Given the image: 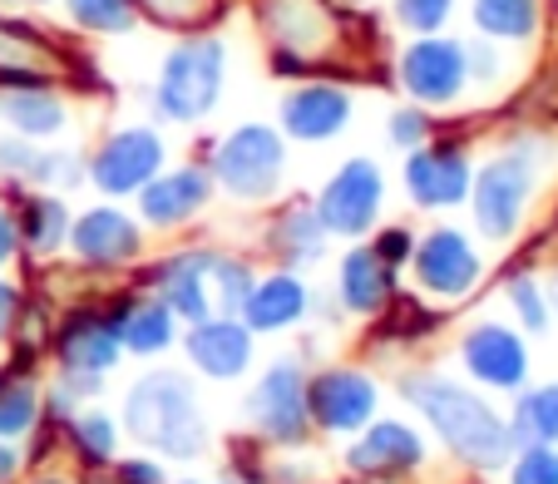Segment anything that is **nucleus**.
I'll return each mask as SVG.
<instances>
[{
  "label": "nucleus",
  "mask_w": 558,
  "mask_h": 484,
  "mask_svg": "<svg viewBox=\"0 0 558 484\" xmlns=\"http://www.w3.org/2000/svg\"><path fill=\"white\" fill-rule=\"evenodd\" d=\"M277 80L331 74L347 85H386L390 31L380 15H351L337 0H238Z\"/></svg>",
  "instance_id": "nucleus-1"
},
{
  "label": "nucleus",
  "mask_w": 558,
  "mask_h": 484,
  "mask_svg": "<svg viewBox=\"0 0 558 484\" xmlns=\"http://www.w3.org/2000/svg\"><path fill=\"white\" fill-rule=\"evenodd\" d=\"M558 164V144L538 124H509L489 138L485 154H474L470 183V232L485 247H514L529 228L544 173Z\"/></svg>",
  "instance_id": "nucleus-2"
},
{
  "label": "nucleus",
  "mask_w": 558,
  "mask_h": 484,
  "mask_svg": "<svg viewBox=\"0 0 558 484\" xmlns=\"http://www.w3.org/2000/svg\"><path fill=\"white\" fill-rule=\"evenodd\" d=\"M396 390L464 470L495 474L514 460L519 445L509 435V415H499V406L489 396H480V386H464L445 371L415 366L396 376Z\"/></svg>",
  "instance_id": "nucleus-3"
},
{
  "label": "nucleus",
  "mask_w": 558,
  "mask_h": 484,
  "mask_svg": "<svg viewBox=\"0 0 558 484\" xmlns=\"http://www.w3.org/2000/svg\"><path fill=\"white\" fill-rule=\"evenodd\" d=\"M124 435L163 460H198L208 450V421L198 406V386L179 366H148L124 390Z\"/></svg>",
  "instance_id": "nucleus-4"
},
{
  "label": "nucleus",
  "mask_w": 558,
  "mask_h": 484,
  "mask_svg": "<svg viewBox=\"0 0 558 484\" xmlns=\"http://www.w3.org/2000/svg\"><path fill=\"white\" fill-rule=\"evenodd\" d=\"M228 95V35L222 31H193L173 35L154 74V109L158 129H198L218 114Z\"/></svg>",
  "instance_id": "nucleus-5"
},
{
  "label": "nucleus",
  "mask_w": 558,
  "mask_h": 484,
  "mask_svg": "<svg viewBox=\"0 0 558 484\" xmlns=\"http://www.w3.org/2000/svg\"><path fill=\"white\" fill-rule=\"evenodd\" d=\"M198 154L208 164L213 183H218V198L238 203V208H272L287 193L292 144L282 138V129L272 119H243Z\"/></svg>",
  "instance_id": "nucleus-6"
},
{
  "label": "nucleus",
  "mask_w": 558,
  "mask_h": 484,
  "mask_svg": "<svg viewBox=\"0 0 558 484\" xmlns=\"http://www.w3.org/2000/svg\"><path fill=\"white\" fill-rule=\"evenodd\" d=\"M15 85H54L70 95H89L99 85V74L85 40H74L64 25L0 11V89Z\"/></svg>",
  "instance_id": "nucleus-7"
},
{
  "label": "nucleus",
  "mask_w": 558,
  "mask_h": 484,
  "mask_svg": "<svg viewBox=\"0 0 558 484\" xmlns=\"http://www.w3.org/2000/svg\"><path fill=\"white\" fill-rule=\"evenodd\" d=\"M386 85L401 89V99L430 109L440 119L470 114V40L454 31L440 35H415V40L390 45L386 60Z\"/></svg>",
  "instance_id": "nucleus-8"
},
{
  "label": "nucleus",
  "mask_w": 558,
  "mask_h": 484,
  "mask_svg": "<svg viewBox=\"0 0 558 484\" xmlns=\"http://www.w3.org/2000/svg\"><path fill=\"white\" fill-rule=\"evenodd\" d=\"M480 119L474 114H454L440 119L435 138H425L421 148L401 154V193L415 213H460L470 203V183H474V138Z\"/></svg>",
  "instance_id": "nucleus-9"
},
{
  "label": "nucleus",
  "mask_w": 558,
  "mask_h": 484,
  "mask_svg": "<svg viewBox=\"0 0 558 484\" xmlns=\"http://www.w3.org/2000/svg\"><path fill=\"white\" fill-rule=\"evenodd\" d=\"M401 277L411 282V292L421 302L440 306V312H460L489 282V253L470 228H460L450 218H435L430 228H421L415 253Z\"/></svg>",
  "instance_id": "nucleus-10"
},
{
  "label": "nucleus",
  "mask_w": 558,
  "mask_h": 484,
  "mask_svg": "<svg viewBox=\"0 0 558 484\" xmlns=\"http://www.w3.org/2000/svg\"><path fill=\"white\" fill-rule=\"evenodd\" d=\"M148 228L129 203L95 198L85 208H74L70 242H64V263L95 287L129 282L138 267L148 263Z\"/></svg>",
  "instance_id": "nucleus-11"
},
{
  "label": "nucleus",
  "mask_w": 558,
  "mask_h": 484,
  "mask_svg": "<svg viewBox=\"0 0 558 484\" xmlns=\"http://www.w3.org/2000/svg\"><path fill=\"white\" fill-rule=\"evenodd\" d=\"M173 158L169 129H158L154 119H134V124H114L85 148V189L109 203H134L154 173Z\"/></svg>",
  "instance_id": "nucleus-12"
},
{
  "label": "nucleus",
  "mask_w": 558,
  "mask_h": 484,
  "mask_svg": "<svg viewBox=\"0 0 558 484\" xmlns=\"http://www.w3.org/2000/svg\"><path fill=\"white\" fill-rule=\"evenodd\" d=\"M386 169L376 154H347L337 169L322 179V189L312 193V208L322 218V228L331 232V242H361L371 238L380 218H386Z\"/></svg>",
  "instance_id": "nucleus-13"
},
{
  "label": "nucleus",
  "mask_w": 558,
  "mask_h": 484,
  "mask_svg": "<svg viewBox=\"0 0 558 484\" xmlns=\"http://www.w3.org/2000/svg\"><path fill=\"white\" fill-rule=\"evenodd\" d=\"M213 203H218V183H213L203 154H193V158H179V164L169 158L163 173H154L129 208L138 213V222L148 228V238H169L173 242V238L198 232V222L208 218Z\"/></svg>",
  "instance_id": "nucleus-14"
},
{
  "label": "nucleus",
  "mask_w": 558,
  "mask_h": 484,
  "mask_svg": "<svg viewBox=\"0 0 558 484\" xmlns=\"http://www.w3.org/2000/svg\"><path fill=\"white\" fill-rule=\"evenodd\" d=\"M243 415L253 435L277 450H302L312 440V415H306V366L302 356H277L263 366V376L247 386Z\"/></svg>",
  "instance_id": "nucleus-15"
},
{
  "label": "nucleus",
  "mask_w": 558,
  "mask_h": 484,
  "mask_svg": "<svg viewBox=\"0 0 558 484\" xmlns=\"http://www.w3.org/2000/svg\"><path fill=\"white\" fill-rule=\"evenodd\" d=\"M380 380L376 371L356 366V361H331V366L306 371V415H312V435H331V440H351L380 415Z\"/></svg>",
  "instance_id": "nucleus-16"
},
{
  "label": "nucleus",
  "mask_w": 558,
  "mask_h": 484,
  "mask_svg": "<svg viewBox=\"0 0 558 484\" xmlns=\"http://www.w3.org/2000/svg\"><path fill=\"white\" fill-rule=\"evenodd\" d=\"M213 253H218V242L189 232V238H173L158 257H148V263L138 267L134 277H129V282L148 287V292H154L158 302L169 306L183 327H189V322H203V316H213V297H208Z\"/></svg>",
  "instance_id": "nucleus-17"
},
{
  "label": "nucleus",
  "mask_w": 558,
  "mask_h": 484,
  "mask_svg": "<svg viewBox=\"0 0 558 484\" xmlns=\"http://www.w3.org/2000/svg\"><path fill=\"white\" fill-rule=\"evenodd\" d=\"M356 119V85L347 80H331V74H312V80H292L277 99V119L287 144L302 148H327Z\"/></svg>",
  "instance_id": "nucleus-18"
},
{
  "label": "nucleus",
  "mask_w": 558,
  "mask_h": 484,
  "mask_svg": "<svg viewBox=\"0 0 558 484\" xmlns=\"http://www.w3.org/2000/svg\"><path fill=\"white\" fill-rule=\"evenodd\" d=\"M50 361H54V371H74V376H109L124 361L114 316L105 306V287L54 312Z\"/></svg>",
  "instance_id": "nucleus-19"
},
{
  "label": "nucleus",
  "mask_w": 558,
  "mask_h": 484,
  "mask_svg": "<svg viewBox=\"0 0 558 484\" xmlns=\"http://www.w3.org/2000/svg\"><path fill=\"white\" fill-rule=\"evenodd\" d=\"M331 232L322 228L312 208V193H282L272 208H263V222H257V247L267 267H296V273H312L331 257Z\"/></svg>",
  "instance_id": "nucleus-20"
},
{
  "label": "nucleus",
  "mask_w": 558,
  "mask_h": 484,
  "mask_svg": "<svg viewBox=\"0 0 558 484\" xmlns=\"http://www.w3.org/2000/svg\"><path fill=\"white\" fill-rule=\"evenodd\" d=\"M425 460H430V445L401 415H376L366 431L351 435L347 455H341L347 474L361 484H401L411 474H421Z\"/></svg>",
  "instance_id": "nucleus-21"
},
{
  "label": "nucleus",
  "mask_w": 558,
  "mask_h": 484,
  "mask_svg": "<svg viewBox=\"0 0 558 484\" xmlns=\"http://www.w3.org/2000/svg\"><path fill=\"white\" fill-rule=\"evenodd\" d=\"M454 356H460L464 376L485 390H505L519 396L529 386V337L514 322H499V316H474L470 327L454 341Z\"/></svg>",
  "instance_id": "nucleus-22"
},
{
  "label": "nucleus",
  "mask_w": 558,
  "mask_h": 484,
  "mask_svg": "<svg viewBox=\"0 0 558 484\" xmlns=\"http://www.w3.org/2000/svg\"><path fill=\"white\" fill-rule=\"evenodd\" d=\"M179 351L189 361L193 376L218 380V386H232L243 380L257 361V331L247 327L243 316H203V322H189L179 337Z\"/></svg>",
  "instance_id": "nucleus-23"
},
{
  "label": "nucleus",
  "mask_w": 558,
  "mask_h": 484,
  "mask_svg": "<svg viewBox=\"0 0 558 484\" xmlns=\"http://www.w3.org/2000/svg\"><path fill=\"white\" fill-rule=\"evenodd\" d=\"M105 306L114 316V331H119V347L124 356H138V361H158L169 356L183 337V322L158 302L148 287L138 282H109L105 287Z\"/></svg>",
  "instance_id": "nucleus-24"
},
{
  "label": "nucleus",
  "mask_w": 558,
  "mask_h": 484,
  "mask_svg": "<svg viewBox=\"0 0 558 484\" xmlns=\"http://www.w3.org/2000/svg\"><path fill=\"white\" fill-rule=\"evenodd\" d=\"M0 198L15 208V232H21V267H25V277L45 273L50 263H60L64 242H70L74 203L60 198V193L21 189V183H0Z\"/></svg>",
  "instance_id": "nucleus-25"
},
{
  "label": "nucleus",
  "mask_w": 558,
  "mask_h": 484,
  "mask_svg": "<svg viewBox=\"0 0 558 484\" xmlns=\"http://www.w3.org/2000/svg\"><path fill=\"white\" fill-rule=\"evenodd\" d=\"M396 292H401V273L380 263L366 238L341 242L337 263H331V297L341 302L347 322H376L396 302Z\"/></svg>",
  "instance_id": "nucleus-26"
},
{
  "label": "nucleus",
  "mask_w": 558,
  "mask_h": 484,
  "mask_svg": "<svg viewBox=\"0 0 558 484\" xmlns=\"http://www.w3.org/2000/svg\"><path fill=\"white\" fill-rule=\"evenodd\" d=\"M74 99L80 95L54 89V85L0 89V129L35 138V144H64V134L74 129Z\"/></svg>",
  "instance_id": "nucleus-27"
},
{
  "label": "nucleus",
  "mask_w": 558,
  "mask_h": 484,
  "mask_svg": "<svg viewBox=\"0 0 558 484\" xmlns=\"http://www.w3.org/2000/svg\"><path fill=\"white\" fill-rule=\"evenodd\" d=\"M312 312V282L296 267H267L257 277L253 297L243 306V322L257 331V337H282V331H296Z\"/></svg>",
  "instance_id": "nucleus-28"
},
{
  "label": "nucleus",
  "mask_w": 558,
  "mask_h": 484,
  "mask_svg": "<svg viewBox=\"0 0 558 484\" xmlns=\"http://www.w3.org/2000/svg\"><path fill=\"white\" fill-rule=\"evenodd\" d=\"M470 35L505 50H534L548 35V0H464Z\"/></svg>",
  "instance_id": "nucleus-29"
},
{
  "label": "nucleus",
  "mask_w": 558,
  "mask_h": 484,
  "mask_svg": "<svg viewBox=\"0 0 558 484\" xmlns=\"http://www.w3.org/2000/svg\"><path fill=\"white\" fill-rule=\"evenodd\" d=\"M60 445L74 455L80 474L109 470V464L119 460V421L89 400V406H80V411L60 425Z\"/></svg>",
  "instance_id": "nucleus-30"
},
{
  "label": "nucleus",
  "mask_w": 558,
  "mask_h": 484,
  "mask_svg": "<svg viewBox=\"0 0 558 484\" xmlns=\"http://www.w3.org/2000/svg\"><path fill=\"white\" fill-rule=\"evenodd\" d=\"M40 371L5 361L0 366V440H31L40 425Z\"/></svg>",
  "instance_id": "nucleus-31"
},
{
  "label": "nucleus",
  "mask_w": 558,
  "mask_h": 484,
  "mask_svg": "<svg viewBox=\"0 0 558 484\" xmlns=\"http://www.w3.org/2000/svg\"><path fill=\"white\" fill-rule=\"evenodd\" d=\"M60 25L74 40H129L138 11L134 0H60Z\"/></svg>",
  "instance_id": "nucleus-32"
},
{
  "label": "nucleus",
  "mask_w": 558,
  "mask_h": 484,
  "mask_svg": "<svg viewBox=\"0 0 558 484\" xmlns=\"http://www.w3.org/2000/svg\"><path fill=\"white\" fill-rule=\"evenodd\" d=\"M257 277H263V257L243 253V247H218L208 267V297L218 316H243L247 297H253Z\"/></svg>",
  "instance_id": "nucleus-33"
},
{
  "label": "nucleus",
  "mask_w": 558,
  "mask_h": 484,
  "mask_svg": "<svg viewBox=\"0 0 558 484\" xmlns=\"http://www.w3.org/2000/svg\"><path fill=\"white\" fill-rule=\"evenodd\" d=\"M138 25H154L163 35H193V31H222L232 0H134Z\"/></svg>",
  "instance_id": "nucleus-34"
},
{
  "label": "nucleus",
  "mask_w": 558,
  "mask_h": 484,
  "mask_svg": "<svg viewBox=\"0 0 558 484\" xmlns=\"http://www.w3.org/2000/svg\"><path fill=\"white\" fill-rule=\"evenodd\" d=\"M499 292H505V306H509V316H514V327L524 331V337H544L548 322H554L544 277H538L529 263H509L505 277H499Z\"/></svg>",
  "instance_id": "nucleus-35"
},
{
  "label": "nucleus",
  "mask_w": 558,
  "mask_h": 484,
  "mask_svg": "<svg viewBox=\"0 0 558 484\" xmlns=\"http://www.w3.org/2000/svg\"><path fill=\"white\" fill-rule=\"evenodd\" d=\"M509 435L514 445H558V380L519 390L509 411Z\"/></svg>",
  "instance_id": "nucleus-36"
},
{
  "label": "nucleus",
  "mask_w": 558,
  "mask_h": 484,
  "mask_svg": "<svg viewBox=\"0 0 558 484\" xmlns=\"http://www.w3.org/2000/svg\"><path fill=\"white\" fill-rule=\"evenodd\" d=\"M464 0H386L380 5V21L396 40H415V35H440L454 31Z\"/></svg>",
  "instance_id": "nucleus-37"
},
{
  "label": "nucleus",
  "mask_w": 558,
  "mask_h": 484,
  "mask_svg": "<svg viewBox=\"0 0 558 484\" xmlns=\"http://www.w3.org/2000/svg\"><path fill=\"white\" fill-rule=\"evenodd\" d=\"M25 189L74 198V193L85 189V148H80V144H40V154H35V169H31V179H25Z\"/></svg>",
  "instance_id": "nucleus-38"
},
{
  "label": "nucleus",
  "mask_w": 558,
  "mask_h": 484,
  "mask_svg": "<svg viewBox=\"0 0 558 484\" xmlns=\"http://www.w3.org/2000/svg\"><path fill=\"white\" fill-rule=\"evenodd\" d=\"M464 40H470V89L474 95H499V89L514 85L519 64L505 45L480 40V35H464Z\"/></svg>",
  "instance_id": "nucleus-39"
},
{
  "label": "nucleus",
  "mask_w": 558,
  "mask_h": 484,
  "mask_svg": "<svg viewBox=\"0 0 558 484\" xmlns=\"http://www.w3.org/2000/svg\"><path fill=\"white\" fill-rule=\"evenodd\" d=\"M435 129H440V114L411 105V99H396V105L386 109V144L396 148V154H411V148H421L425 138H435Z\"/></svg>",
  "instance_id": "nucleus-40"
},
{
  "label": "nucleus",
  "mask_w": 558,
  "mask_h": 484,
  "mask_svg": "<svg viewBox=\"0 0 558 484\" xmlns=\"http://www.w3.org/2000/svg\"><path fill=\"white\" fill-rule=\"evenodd\" d=\"M415 238H421V228L415 222H405V218H380L376 228H371V247H376V257L386 267H396V273H405V263H411V253H415Z\"/></svg>",
  "instance_id": "nucleus-41"
},
{
  "label": "nucleus",
  "mask_w": 558,
  "mask_h": 484,
  "mask_svg": "<svg viewBox=\"0 0 558 484\" xmlns=\"http://www.w3.org/2000/svg\"><path fill=\"white\" fill-rule=\"evenodd\" d=\"M509 484H558V445H519L505 464Z\"/></svg>",
  "instance_id": "nucleus-42"
},
{
  "label": "nucleus",
  "mask_w": 558,
  "mask_h": 484,
  "mask_svg": "<svg viewBox=\"0 0 558 484\" xmlns=\"http://www.w3.org/2000/svg\"><path fill=\"white\" fill-rule=\"evenodd\" d=\"M35 154H40L35 138H21V134H11V129H0V183H21L25 189V179H31V169H35Z\"/></svg>",
  "instance_id": "nucleus-43"
},
{
  "label": "nucleus",
  "mask_w": 558,
  "mask_h": 484,
  "mask_svg": "<svg viewBox=\"0 0 558 484\" xmlns=\"http://www.w3.org/2000/svg\"><path fill=\"white\" fill-rule=\"evenodd\" d=\"M109 474H114V484H169V470L154 455H124L109 464Z\"/></svg>",
  "instance_id": "nucleus-44"
},
{
  "label": "nucleus",
  "mask_w": 558,
  "mask_h": 484,
  "mask_svg": "<svg viewBox=\"0 0 558 484\" xmlns=\"http://www.w3.org/2000/svg\"><path fill=\"white\" fill-rule=\"evenodd\" d=\"M25 292H31V282H25L21 273H0V347L11 341V327L25 306Z\"/></svg>",
  "instance_id": "nucleus-45"
},
{
  "label": "nucleus",
  "mask_w": 558,
  "mask_h": 484,
  "mask_svg": "<svg viewBox=\"0 0 558 484\" xmlns=\"http://www.w3.org/2000/svg\"><path fill=\"white\" fill-rule=\"evenodd\" d=\"M0 273H21V232H15V208L0 198Z\"/></svg>",
  "instance_id": "nucleus-46"
},
{
  "label": "nucleus",
  "mask_w": 558,
  "mask_h": 484,
  "mask_svg": "<svg viewBox=\"0 0 558 484\" xmlns=\"http://www.w3.org/2000/svg\"><path fill=\"white\" fill-rule=\"evenodd\" d=\"M25 450H21V440H0V484H21L25 480Z\"/></svg>",
  "instance_id": "nucleus-47"
},
{
  "label": "nucleus",
  "mask_w": 558,
  "mask_h": 484,
  "mask_svg": "<svg viewBox=\"0 0 558 484\" xmlns=\"http://www.w3.org/2000/svg\"><path fill=\"white\" fill-rule=\"evenodd\" d=\"M0 11H21V15H45V11H60V0H0Z\"/></svg>",
  "instance_id": "nucleus-48"
},
{
  "label": "nucleus",
  "mask_w": 558,
  "mask_h": 484,
  "mask_svg": "<svg viewBox=\"0 0 558 484\" xmlns=\"http://www.w3.org/2000/svg\"><path fill=\"white\" fill-rule=\"evenodd\" d=\"M21 484H80V480H70V474H60V470H35V474H25Z\"/></svg>",
  "instance_id": "nucleus-49"
},
{
  "label": "nucleus",
  "mask_w": 558,
  "mask_h": 484,
  "mask_svg": "<svg viewBox=\"0 0 558 484\" xmlns=\"http://www.w3.org/2000/svg\"><path fill=\"white\" fill-rule=\"evenodd\" d=\"M341 11H351V15H380V5L386 0H337Z\"/></svg>",
  "instance_id": "nucleus-50"
},
{
  "label": "nucleus",
  "mask_w": 558,
  "mask_h": 484,
  "mask_svg": "<svg viewBox=\"0 0 558 484\" xmlns=\"http://www.w3.org/2000/svg\"><path fill=\"white\" fill-rule=\"evenodd\" d=\"M544 292H548V312L558 316V267H554V273L544 277Z\"/></svg>",
  "instance_id": "nucleus-51"
},
{
  "label": "nucleus",
  "mask_w": 558,
  "mask_h": 484,
  "mask_svg": "<svg viewBox=\"0 0 558 484\" xmlns=\"http://www.w3.org/2000/svg\"><path fill=\"white\" fill-rule=\"evenodd\" d=\"M80 484H114V474H109V470H95V474H85Z\"/></svg>",
  "instance_id": "nucleus-52"
},
{
  "label": "nucleus",
  "mask_w": 558,
  "mask_h": 484,
  "mask_svg": "<svg viewBox=\"0 0 558 484\" xmlns=\"http://www.w3.org/2000/svg\"><path fill=\"white\" fill-rule=\"evenodd\" d=\"M548 238H558V203H554V218H548Z\"/></svg>",
  "instance_id": "nucleus-53"
},
{
  "label": "nucleus",
  "mask_w": 558,
  "mask_h": 484,
  "mask_svg": "<svg viewBox=\"0 0 558 484\" xmlns=\"http://www.w3.org/2000/svg\"><path fill=\"white\" fill-rule=\"evenodd\" d=\"M218 484H253V480H218Z\"/></svg>",
  "instance_id": "nucleus-54"
},
{
  "label": "nucleus",
  "mask_w": 558,
  "mask_h": 484,
  "mask_svg": "<svg viewBox=\"0 0 558 484\" xmlns=\"http://www.w3.org/2000/svg\"><path fill=\"white\" fill-rule=\"evenodd\" d=\"M169 484H173V480H169ZM179 484H198V480H179Z\"/></svg>",
  "instance_id": "nucleus-55"
},
{
  "label": "nucleus",
  "mask_w": 558,
  "mask_h": 484,
  "mask_svg": "<svg viewBox=\"0 0 558 484\" xmlns=\"http://www.w3.org/2000/svg\"><path fill=\"white\" fill-rule=\"evenodd\" d=\"M548 5H558V0H548Z\"/></svg>",
  "instance_id": "nucleus-56"
}]
</instances>
